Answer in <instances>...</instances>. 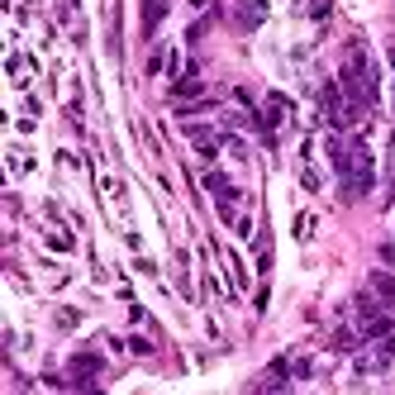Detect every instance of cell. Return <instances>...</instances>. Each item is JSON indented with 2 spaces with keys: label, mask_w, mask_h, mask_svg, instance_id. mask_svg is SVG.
<instances>
[{
  "label": "cell",
  "mask_w": 395,
  "mask_h": 395,
  "mask_svg": "<svg viewBox=\"0 0 395 395\" xmlns=\"http://www.w3.org/2000/svg\"><path fill=\"white\" fill-rule=\"evenodd\" d=\"M162 14H167V5H162V0H148V10H143V19H148V29H153V24H157Z\"/></svg>",
  "instance_id": "cell-5"
},
{
  "label": "cell",
  "mask_w": 395,
  "mask_h": 395,
  "mask_svg": "<svg viewBox=\"0 0 395 395\" xmlns=\"http://www.w3.org/2000/svg\"><path fill=\"white\" fill-rule=\"evenodd\" d=\"M357 319H362V333H367V338H381V333H391V319H386V309H381L372 296H357Z\"/></svg>",
  "instance_id": "cell-3"
},
{
  "label": "cell",
  "mask_w": 395,
  "mask_h": 395,
  "mask_svg": "<svg viewBox=\"0 0 395 395\" xmlns=\"http://www.w3.org/2000/svg\"><path fill=\"white\" fill-rule=\"evenodd\" d=\"M333 167H338V177H343V196L348 200H362L372 191V153H367L362 143L333 138Z\"/></svg>",
  "instance_id": "cell-2"
},
{
  "label": "cell",
  "mask_w": 395,
  "mask_h": 395,
  "mask_svg": "<svg viewBox=\"0 0 395 395\" xmlns=\"http://www.w3.org/2000/svg\"><path fill=\"white\" fill-rule=\"evenodd\" d=\"M343 91L353 96V110L362 105H377L381 96V77H377V67H372V53L362 48V43H353L348 48V58H343Z\"/></svg>",
  "instance_id": "cell-1"
},
{
  "label": "cell",
  "mask_w": 395,
  "mask_h": 395,
  "mask_svg": "<svg viewBox=\"0 0 395 395\" xmlns=\"http://www.w3.org/2000/svg\"><path fill=\"white\" fill-rule=\"evenodd\" d=\"M243 19L257 24V19H262V0H243Z\"/></svg>",
  "instance_id": "cell-6"
},
{
  "label": "cell",
  "mask_w": 395,
  "mask_h": 395,
  "mask_svg": "<svg viewBox=\"0 0 395 395\" xmlns=\"http://www.w3.org/2000/svg\"><path fill=\"white\" fill-rule=\"evenodd\" d=\"M372 291H377V296L386 300V305H395V277H386V272H377V277H372Z\"/></svg>",
  "instance_id": "cell-4"
}]
</instances>
